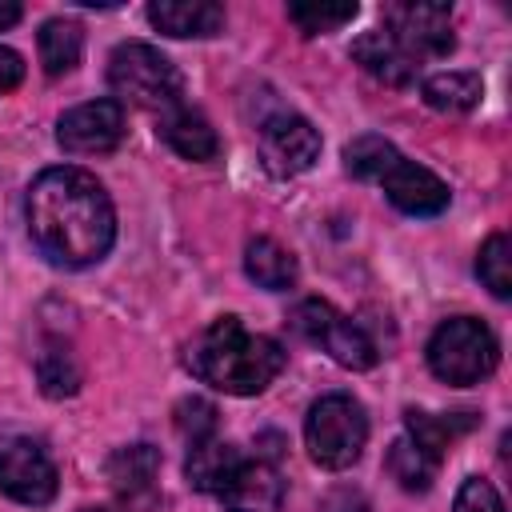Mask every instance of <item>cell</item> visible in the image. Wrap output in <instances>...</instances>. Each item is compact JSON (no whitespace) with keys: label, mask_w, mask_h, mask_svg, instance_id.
<instances>
[{"label":"cell","mask_w":512,"mask_h":512,"mask_svg":"<svg viewBox=\"0 0 512 512\" xmlns=\"http://www.w3.org/2000/svg\"><path fill=\"white\" fill-rule=\"evenodd\" d=\"M480 92H484V84L476 72H436L420 88L424 104L436 112H468L480 104Z\"/></svg>","instance_id":"cell-21"},{"label":"cell","mask_w":512,"mask_h":512,"mask_svg":"<svg viewBox=\"0 0 512 512\" xmlns=\"http://www.w3.org/2000/svg\"><path fill=\"white\" fill-rule=\"evenodd\" d=\"M148 20L164 36H216L224 28V8L212 0H156L148 4Z\"/></svg>","instance_id":"cell-14"},{"label":"cell","mask_w":512,"mask_h":512,"mask_svg":"<svg viewBox=\"0 0 512 512\" xmlns=\"http://www.w3.org/2000/svg\"><path fill=\"white\" fill-rule=\"evenodd\" d=\"M436 468H440V460H436L432 452H424L412 436H400V440L388 448V472H392V480H396L400 488H408V492H428L432 480H436Z\"/></svg>","instance_id":"cell-22"},{"label":"cell","mask_w":512,"mask_h":512,"mask_svg":"<svg viewBox=\"0 0 512 512\" xmlns=\"http://www.w3.org/2000/svg\"><path fill=\"white\" fill-rule=\"evenodd\" d=\"M176 428L184 432V440L188 444H196V440H208V436H216V408L208 404V400H180V408H176Z\"/></svg>","instance_id":"cell-27"},{"label":"cell","mask_w":512,"mask_h":512,"mask_svg":"<svg viewBox=\"0 0 512 512\" xmlns=\"http://www.w3.org/2000/svg\"><path fill=\"white\" fill-rule=\"evenodd\" d=\"M304 444L308 456L320 468H352L368 444V416L360 408V400H352L348 392H328L308 408L304 420Z\"/></svg>","instance_id":"cell-5"},{"label":"cell","mask_w":512,"mask_h":512,"mask_svg":"<svg viewBox=\"0 0 512 512\" xmlns=\"http://www.w3.org/2000/svg\"><path fill=\"white\" fill-rule=\"evenodd\" d=\"M32 244L60 268L96 264L116 240V212L104 184L72 164L44 168L24 200Z\"/></svg>","instance_id":"cell-1"},{"label":"cell","mask_w":512,"mask_h":512,"mask_svg":"<svg viewBox=\"0 0 512 512\" xmlns=\"http://www.w3.org/2000/svg\"><path fill=\"white\" fill-rule=\"evenodd\" d=\"M0 492L16 504H48L56 496V464L44 444L16 436L0 444Z\"/></svg>","instance_id":"cell-8"},{"label":"cell","mask_w":512,"mask_h":512,"mask_svg":"<svg viewBox=\"0 0 512 512\" xmlns=\"http://www.w3.org/2000/svg\"><path fill=\"white\" fill-rule=\"evenodd\" d=\"M380 188H384V196H388L400 212H408V216H436V212L448 208V196H452L448 184H444L436 172H428V168H420V164H412V160H404V156L384 172Z\"/></svg>","instance_id":"cell-11"},{"label":"cell","mask_w":512,"mask_h":512,"mask_svg":"<svg viewBox=\"0 0 512 512\" xmlns=\"http://www.w3.org/2000/svg\"><path fill=\"white\" fill-rule=\"evenodd\" d=\"M172 152H180L184 160H212L220 152V136L216 128L188 104H176L160 116V128H156Z\"/></svg>","instance_id":"cell-15"},{"label":"cell","mask_w":512,"mask_h":512,"mask_svg":"<svg viewBox=\"0 0 512 512\" xmlns=\"http://www.w3.org/2000/svg\"><path fill=\"white\" fill-rule=\"evenodd\" d=\"M20 20V4H12V0H0V32L4 28H12Z\"/></svg>","instance_id":"cell-30"},{"label":"cell","mask_w":512,"mask_h":512,"mask_svg":"<svg viewBox=\"0 0 512 512\" xmlns=\"http://www.w3.org/2000/svg\"><path fill=\"white\" fill-rule=\"evenodd\" d=\"M476 276L484 280V288L496 296V300H508L512 296V244L504 232H492L476 256Z\"/></svg>","instance_id":"cell-24"},{"label":"cell","mask_w":512,"mask_h":512,"mask_svg":"<svg viewBox=\"0 0 512 512\" xmlns=\"http://www.w3.org/2000/svg\"><path fill=\"white\" fill-rule=\"evenodd\" d=\"M404 436H412L424 452H432L436 460H444V452L464 436V432H472L476 428V416L472 412H452V416H432V412H404Z\"/></svg>","instance_id":"cell-20"},{"label":"cell","mask_w":512,"mask_h":512,"mask_svg":"<svg viewBox=\"0 0 512 512\" xmlns=\"http://www.w3.org/2000/svg\"><path fill=\"white\" fill-rule=\"evenodd\" d=\"M36 372H40V388L48 396H72L80 388V368H76V360H72V352L64 344H48L40 352Z\"/></svg>","instance_id":"cell-25"},{"label":"cell","mask_w":512,"mask_h":512,"mask_svg":"<svg viewBox=\"0 0 512 512\" xmlns=\"http://www.w3.org/2000/svg\"><path fill=\"white\" fill-rule=\"evenodd\" d=\"M36 48H40V64L48 76H64L80 64V52H84V28L76 20H44L40 32H36Z\"/></svg>","instance_id":"cell-19"},{"label":"cell","mask_w":512,"mask_h":512,"mask_svg":"<svg viewBox=\"0 0 512 512\" xmlns=\"http://www.w3.org/2000/svg\"><path fill=\"white\" fill-rule=\"evenodd\" d=\"M384 32L416 60H436L448 56L456 36H452V8L436 0H396L384 4Z\"/></svg>","instance_id":"cell-7"},{"label":"cell","mask_w":512,"mask_h":512,"mask_svg":"<svg viewBox=\"0 0 512 512\" xmlns=\"http://www.w3.org/2000/svg\"><path fill=\"white\" fill-rule=\"evenodd\" d=\"M244 272H248V280H256L268 292H288L296 284V276H300L296 256L288 248H280L272 236L248 240V248H244Z\"/></svg>","instance_id":"cell-18"},{"label":"cell","mask_w":512,"mask_h":512,"mask_svg":"<svg viewBox=\"0 0 512 512\" xmlns=\"http://www.w3.org/2000/svg\"><path fill=\"white\" fill-rule=\"evenodd\" d=\"M496 360H500V344H496L492 328L480 324L476 316H452L428 340L432 376L444 384H456V388H468V384H480L484 376H492Z\"/></svg>","instance_id":"cell-4"},{"label":"cell","mask_w":512,"mask_h":512,"mask_svg":"<svg viewBox=\"0 0 512 512\" xmlns=\"http://www.w3.org/2000/svg\"><path fill=\"white\" fill-rule=\"evenodd\" d=\"M80 512H112V508H80Z\"/></svg>","instance_id":"cell-31"},{"label":"cell","mask_w":512,"mask_h":512,"mask_svg":"<svg viewBox=\"0 0 512 512\" xmlns=\"http://www.w3.org/2000/svg\"><path fill=\"white\" fill-rule=\"evenodd\" d=\"M260 160L272 176H300L320 160V132L296 112H276L260 124Z\"/></svg>","instance_id":"cell-9"},{"label":"cell","mask_w":512,"mask_h":512,"mask_svg":"<svg viewBox=\"0 0 512 512\" xmlns=\"http://www.w3.org/2000/svg\"><path fill=\"white\" fill-rule=\"evenodd\" d=\"M400 160V152H396V144L392 140H384V136H356L348 148H344V168L356 176V180H384V172L392 168Z\"/></svg>","instance_id":"cell-23"},{"label":"cell","mask_w":512,"mask_h":512,"mask_svg":"<svg viewBox=\"0 0 512 512\" xmlns=\"http://www.w3.org/2000/svg\"><path fill=\"white\" fill-rule=\"evenodd\" d=\"M20 80H24V60H20V52H12V48L0 44V96L12 92Z\"/></svg>","instance_id":"cell-29"},{"label":"cell","mask_w":512,"mask_h":512,"mask_svg":"<svg viewBox=\"0 0 512 512\" xmlns=\"http://www.w3.org/2000/svg\"><path fill=\"white\" fill-rule=\"evenodd\" d=\"M124 136V108L120 100H88L60 116L56 144L68 156H104Z\"/></svg>","instance_id":"cell-10"},{"label":"cell","mask_w":512,"mask_h":512,"mask_svg":"<svg viewBox=\"0 0 512 512\" xmlns=\"http://www.w3.org/2000/svg\"><path fill=\"white\" fill-rule=\"evenodd\" d=\"M288 324H292L296 336H304L308 344L324 348L336 364H344V368H352V372L372 368L376 356H380L376 344H372V336H368L356 320H348L344 312H336L328 300H300V304L292 308Z\"/></svg>","instance_id":"cell-6"},{"label":"cell","mask_w":512,"mask_h":512,"mask_svg":"<svg viewBox=\"0 0 512 512\" xmlns=\"http://www.w3.org/2000/svg\"><path fill=\"white\" fill-rule=\"evenodd\" d=\"M352 16H356V4H288V20H292L304 36L336 32V28H344Z\"/></svg>","instance_id":"cell-26"},{"label":"cell","mask_w":512,"mask_h":512,"mask_svg":"<svg viewBox=\"0 0 512 512\" xmlns=\"http://www.w3.org/2000/svg\"><path fill=\"white\" fill-rule=\"evenodd\" d=\"M352 60H356L364 72H372L376 80L392 84V88L412 84L416 72H420V64H416L384 28H372V32H364V36H356V40H352Z\"/></svg>","instance_id":"cell-13"},{"label":"cell","mask_w":512,"mask_h":512,"mask_svg":"<svg viewBox=\"0 0 512 512\" xmlns=\"http://www.w3.org/2000/svg\"><path fill=\"white\" fill-rule=\"evenodd\" d=\"M108 88L120 100H128V104H136L144 112H156V116H164L168 108L184 104V76H180V68L160 48H152L144 40H128V44H120L112 52V60H108Z\"/></svg>","instance_id":"cell-3"},{"label":"cell","mask_w":512,"mask_h":512,"mask_svg":"<svg viewBox=\"0 0 512 512\" xmlns=\"http://www.w3.org/2000/svg\"><path fill=\"white\" fill-rule=\"evenodd\" d=\"M156 476H160V452L152 444H128V448L112 452V460H108V484L124 500L152 492Z\"/></svg>","instance_id":"cell-17"},{"label":"cell","mask_w":512,"mask_h":512,"mask_svg":"<svg viewBox=\"0 0 512 512\" xmlns=\"http://www.w3.org/2000/svg\"><path fill=\"white\" fill-rule=\"evenodd\" d=\"M188 368L228 396H256L280 376L284 348L264 332H248L240 316H220L192 340Z\"/></svg>","instance_id":"cell-2"},{"label":"cell","mask_w":512,"mask_h":512,"mask_svg":"<svg viewBox=\"0 0 512 512\" xmlns=\"http://www.w3.org/2000/svg\"><path fill=\"white\" fill-rule=\"evenodd\" d=\"M456 512H504V500L488 480L468 476L456 492Z\"/></svg>","instance_id":"cell-28"},{"label":"cell","mask_w":512,"mask_h":512,"mask_svg":"<svg viewBox=\"0 0 512 512\" xmlns=\"http://www.w3.org/2000/svg\"><path fill=\"white\" fill-rule=\"evenodd\" d=\"M216 496L224 500L228 512H280L284 480L268 460H240Z\"/></svg>","instance_id":"cell-12"},{"label":"cell","mask_w":512,"mask_h":512,"mask_svg":"<svg viewBox=\"0 0 512 512\" xmlns=\"http://www.w3.org/2000/svg\"><path fill=\"white\" fill-rule=\"evenodd\" d=\"M244 456L228 444V440H220V436H208V440H196V444H188V460H184V472H188V484L196 488V492H220L224 484H228V476L236 472V464H240Z\"/></svg>","instance_id":"cell-16"}]
</instances>
